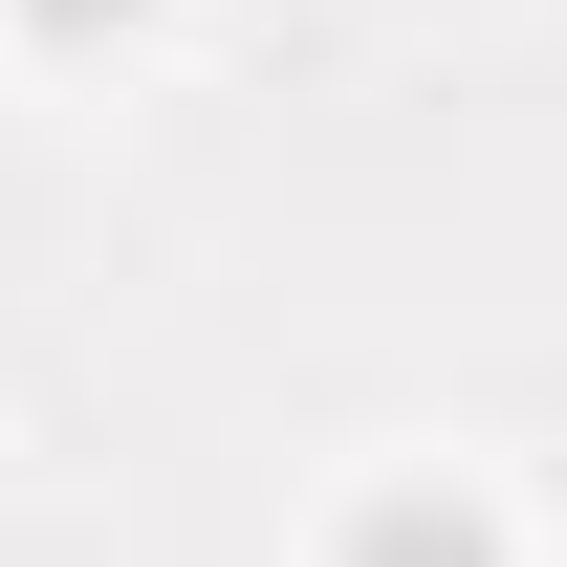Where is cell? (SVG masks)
<instances>
[{
  "label": "cell",
  "mask_w": 567,
  "mask_h": 567,
  "mask_svg": "<svg viewBox=\"0 0 567 567\" xmlns=\"http://www.w3.org/2000/svg\"><path fill=\"white\" fill-rule=\"evenodd\" d=\"M306 567H524V502L481 458H350L306 502Z\"/></svg>",
  "instance_id": "cell-1"
},
{
  "label": "cell",
  "mask_w": 567,
  "mask_h": 567,
  "mask_svg": "<svg viewBox=\"0 0 567 567\" xmlns=\"http://www.w3.org/2000/svg\"><path fill=\"white\" fill-rule=\"evenodd\" d=\"M175 0H0V66H132Z\"/></svg>",
  "instance_id": "cell-2"
}]
</instances>
